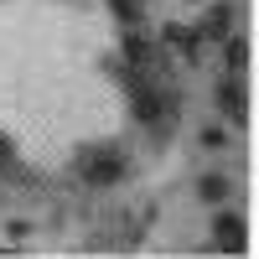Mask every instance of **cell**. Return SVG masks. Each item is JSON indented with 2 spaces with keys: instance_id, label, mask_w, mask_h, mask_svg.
<instances>
[{
  "instance_id": "cell-1",
  "label": "cell",
  "mask_w": 259,
  "mask_h": 259,
  "mask_svg": "<svg viewBox=\"0 0 259 259\" xmlns=\"http://www.w3.org/2000/svg\"><path fill=\"white\" fill-rule=\"evenodd\" d=\"M124 156H114V150H99V156H83V166H78V177L83 182H94V187H109V182H119L124 177Z\"/></svg>"
},
{
  "instance_id": "cell-2",
  "label": "cell",
  "mask_w": 259,
  "mask_h": 259,
  "mask_svg": "<svg viewBox=\"0 0 259 259\" xmlns=\"http://www.w3.org/2000/svg\"><path fill=\"white\" fill-rule=\"evenodd\" d=\"M212 233H218L223 254H244V223L233 218V212H218V223H212Z\"/></svg>"
},
{
  "instance_id": "cell-3",
  "label": "cell",
  "mask_w": 259,
  "mask_h": 259,
  "mask_svg": "<svg viewBox=\"0 0 259 259\" xmlns=\"http://www.w3.org/2000/svg\"><path fill=\"white\" fill-rule=\"evenodd\" d=\"M166 36H171V47H177V52H182L187 62H192V57H197V52H202V47H197V41H202V36H197V31H192V26H166Z\"/></svg>"
},
{
  "instance_id": "cell-4",
  "label": "cell",
  "mask_w": 259,
  "mask_h": 259,
  "mask_svg": "<svg viewBox=\"0 0 259 259\" xmlns=\"http://www.w3.org/2000/svg\"><path fill=\"white\" fill-rule=\"evenodd\" d=\"M223 31H228V6H212V11L202 16L197 36H202V41H212V36H223Z\"/></svg>"
},
{
  "instance_id": "cell-5",
  "label": "cell",
  "mask_w": 259,
  "mask_h": 259,
  "mask_svg": "<svg viewBox=\"0 0 259 259\" xmlns=\"http://www.w3.org/2000/svg\"><path fill=\"white\" fill-rule=\"evenodd\" d=\"M223 41H228V73L239 78V73H244V62H249V47H244V36H223Z\"/></svg>"
},
{
  "instance_id": "cell-6",
  "label": "cell",
  "mask_w": 259,
  "mask_h": 259,
  "mask_svg": "<svg viewBox=\"0 0 259 259\" xmlns=\"http://www.w3.org/2000/svg\"><path fill=\"white\" fill-rule=\"evenodd\" d=\"M223 109H228V119L244 124V94H239V83H233V78L223 83Z\"/></svg>"
},
{
  "instance_id": "cell-7",
  "label": "cell",
  "mask_w": 259,
  "mask_h": 259,
  "mask_svg": "<svg viewBox=\"0 0 259 259\" xmlns=\"http://www.w3.org/2000/svg\"><path fill=\"white\" fill-rule=\"evenodd\" d=\"M124 57L135 62V68H140V62H150V47H145V36H140V31H130V36H124Z\"/></svg>"
},
{
  "instance_id": "cell-8",
  "label": "cell",
  "mask_w": 259,
  "mask_h": 259,
  "mask_svg": "<svg viewBox=\"0 0 259 259\" xmlns=\"http://www.w3.org/2000/svg\"><path fill=\"white\" fill-rule=\"evenodd\" d=\"M197 192H202L207 202H218V197H223L228 187H223V177H202V182H197Z\"/></svg>"
},
{
  "instance_id": "cell-9",
  "label": "cell",
  "mask_w": 259,
  "mask_h": 259,
  "mask_svg": "<svg viewBox=\"0 0 259 259\" xmlns=\"http://www.w3.org/2000/svg\"><path fill=\"white\" fill-rule=\"evenodd\" d=\"M109 11H114L119 21H135V16H140V6H135V0H109Z\"/></svg>"
},
{
  "instance_id": "cell-10",
  "label": "cell",
  "mask_w": 259,
  "mask_h": 259,
  "mask_svg": "<svg viewBox=\"0 0 259 259\" xmlns=\"http://www.w3.org/2000/svg\"><path fill=\"white\" fill-rule=\"evenodd\" d=\"M6 166H11V145L0 140V171H6Z\"/></svg>"
}]
</instances>
